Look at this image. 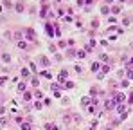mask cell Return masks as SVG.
Returning a JSON list of instances; mask_svg holds the SVG:
<instances>
[{
  "mask_svg": "<svg viewBox=\"0 0 133 130\" xmlns=\"http://www.w3.org/2000/svg\"><path fill=\"white\" fill-rule=\"evenodd\" d=\"M81 103H83V105H88V103H90V99H88V98H83V101H81Z\"/></svg>",
  "mask_w": 133,
  "mask_h": 130,
  "instance_id": "14",
  "label": "cell"
},
{
  "mask_svg": "<svg viewBox=\"0 0 133 130\" xmlns=\"http://www.w3.org/2000/svg\"><path fill=\"white\" fill-rule=\"evenodd\" d=\"M117 110H119V112H121V114H124V112H126V108H124V105H122V103H119Z\"/></svg>",
  "mask_w": 133,
  "mask_h": 130,
  "instance_id": "3",
  "label": "cell"
},
{
  "mask_svg": "<svg viewBox=\"0 0 133 130\" xmlns=\"http://www.w3.org/2000/svg\"><path fill=\"white\" fill-rule=\"evenodd\" d=\"M4 81H6V80H4V78H0V85H2V83H4Z\"/></svg>",
  "mask_w": 133,
  "mask_h": 130,
  "instance_id": "17",
  "label": "cell"
},
{
  "mask_svg": "<svg viewBox=\"0 0 133 130\" xmlns=\"http://www.w3.org/2000/svg\"><path fill=\"white\" fill-rule=\"evenodd\" d=\"M67 80V71H63V72H59V81H65Z\"/></svg>",
  "mask_w": 133,
  "mask_h": 130,
  "instance_id": "1",
  "label": "cell"
},
{
  "mask_svg": "<svg viewBox=\"0 0 133 130\" xmlns=\"http://www.w3.org/2000/svg\"><path fill=\"white\" fill-rule=\"evenodd\" d=\"M2 60H4V62H9V60H11V56H9V54H4Z\"/></svg>",
  "mask_w": 133,
  "mask_h": 130,
  "instance_id": "13",
  "label": "cell"
},
{
  "mask_svg": "<svg viewBox=\"0 0 133 130\" xmlns=\"http://www.w3.org/2000/svg\"><path fill=\"white\" fill-rule=\"evenodd\" d=\"M97 69H99V63H92V71L95 72V71H97Z\"/></svg>",
  "mask_w": 133,
  "mask_h": 130,
  "instance_id": "11",
  "label": "cell"
},
{
  "mask_svg": "<svg viewBox=\"0 0 133 130\" xmlns=\"http://www.w3.org/2000/svg\"><path fill=\"white\" fill-rule=\"evenodd\" d=\"M113 107H115V101H108L106 103V108H113Z\"/></svg>",
  "mask_w": 133,
  "mask_h": 130,
  "instance_id": "8",
  "label": "cell"
},
{
  "mask_svg": "<svg viewBox=\"0 0 133 130\" xmlns=\"http://www.w3.org/2000/svg\"><path fill=\"white\" fill-rule=\"evenodd\" d=\"M25 34L29 36V38H34V31H33V29H27V31H25Z\"/></svg>",
  "mask_w": 133,
  "mask_h": 130,
  "instance_id": "4",
  "label": "cell"
},
{
  "mask_svg": "<svg viewBox=\"0 0 133 130\" xmlns=\"http://www.w3.org/2000/svg\"><path fill=\"white\" fill-rule=\"evenodd\" d=\"M130 130H133V128H130Z\"/></svg>",
  "mask_w": 133,
  "mask_h": 130,
  "instance_id": "19",
  "label": "cell"
},
{
  "mask_svg": "<svg viewBox=\"0 0 133 130\" xmlns=\"http://www.w3.org/2000/svg\"><path fill=\"white\" fill-rule=\"evenodd\" d=\"M110 11V9L106 7V6H103V7H101V13H103V15H106V13Z\"/></svg>",
  "mask_w": 133,
  "mask_h": 130,
  "instance_id": "9",
  "label": "cell"
},
{
  "mask_svg": "<svg viewBox=\"0 0 133 130\" xmlns=\"http://www.w3.org/2000/svg\"><path fill=\"white\" fill-rule=\"evenodd\" d=\"M115 101H117V103H121V101H124V94H117V96H115Z\"/></svg>",
  "mask_w": 133,
  "mask_h": 130,
  "instance_id": "2",
  "label": "cell"
},
{
  "mask_svg": "<svg viewBox=\"0 0 133 130\" xmlns=\"http://www.w3.org/2000/svg\"><path fill=\"white\" fill-rule=\"evenodd\" d=\"M128 78H133V71H128Z\"/></svg>",
  "mask_w": 133,
  "mask_h": 130,
  "instance_id": "16",
  "label": "cell"
},
{
  "mask_svg": "<svg viewBox=\"0 0 133 130\" xmlns=\"http://www.w3.org/2000/svg\"><path fill=\"white\" fill-rule=\"evenodd\" d=\"M42 76H45V78H50V72H47V71H43V72H42Z\"/></svg>",
  "mask_w": 133,
  "mask_h": 130,
  "instance_id": "15",
  "label": "cell"
},
{
  "mask_svg": "<svg viewBox=\"0 0 133 130\" xmlns=\"http://www.w3.org/2000/svg\"><path fill=\"white\" fill-rule=\"evenodd\" d=\"M18 47H20V49H27V43H25V42H18Z\"/></svg>",
  "mask_w": 133,
  "mask_h": 130,
  "instance_id": "7",
  "label": "cell"
},
{
  "mask_svg": "<svg viewBox=\"0 0 133 130\" xmlns=\"http://www.w3.org/2000/svg\"><path fill=\"white\" fill-rule=\"evenodd\" d=\"M22 76H24V78L29 76V71H27V69H22Z\"/></svg>",
  "mask_w": 133,
  "mask_h": 130,
  "instance_id": "12",
  "label": "cell"
},
{
  "mask_svg": "<svg viewBox=\"0 0 133 130\" xmlns=\"http://www.w3.org/2000/svg\"><path fill=\"white\" fill-rule=\"evenodd\" d=\"M22 130H31V125L29 123H22Z\"/></svg>",
  "mask_w": 133,
  "mask_h": 130,
  "instance_id": "6",
  "label": "cell"
},
{
  "mask_svg": "<svg viewBox=\"0 0 133 130\" xmlns=\"http://www.w3.org/2000/svg\"><path fill=\"white\" fill-rule=\"evenodd\" d=\"M47 34H50V36L54 34V31H52V25H50V24H47Z\"/></svg>",
  "mask_w": 133,
  "mask_h": 130,
  "instance_id": "5",
  "label": "cell"
},
{
  "mask_svg": "<svg viewBox=\"0 0 133 130\" xmlns=\"http://www.w3.org/2000/svg\"><path fill=\"white\" fill-rule=\"evenodd\" d=\"M130 63H133V58H131V60H130Z\"/></svg>",
  "mask_w": 133,
  "mask_h": 130,
  "instance_id": "18",
  "label": "cell"
},
{
  "mask_svg": "<svg viewBox=\"0 0 133 130\" xmlns=\"http://www.w3.org/2000/svg\"><path fill=\"white\" fill-rule=\"evenodd\" d=\"M18 90L24 92V90H25V83H20V85H18Z\"/></svg>",
  "mask_w": 133,
  "mask_h": 130,
  "instance_id": "10",
  "label": "cell"
}]
</instances>
